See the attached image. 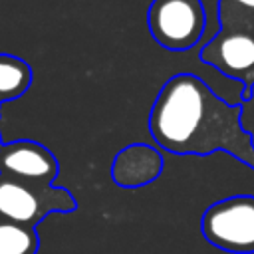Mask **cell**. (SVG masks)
<instances>
[{
  "instance_id": "6da1fadb",
  "label": "cell",
  "mask_w": 254,
  "mask_h": 254,
  "mask_svg": "<svg viewBox=\"0 0 254 254\" xmlns=\"http://www.w3.org/2000/svg\"><path fill=\"white\" fill-rule=\"evenodd\" d=\"M240 117V103L224 101L194 73H177L155 97L149 131L169 153L206 157L222 151L254 169V139Z\"/></svg>"
},
{
  "instance_id": "7a4b0ae2",
  "label": "cell",
  "mask_w": 254,
  "mask_h": 254,
  "mask_svg": "<svg viewBox=\"0 0 254 254\" xmlns=\"http://www.w3.org/2000/svg\"><path fill=\"white\" fill-rule=\"evenodd\" d=\"M200 60L242 83V99L254 89V24L220 22V30L200 50Z\"/></svg>"
},
{
  "instance_id": "3957f363",
  "label": "cell",
  "mask_w": 254,
  "mask_h": 254,
  "mask_svg": "<svg viewBox=\"0 0 254 254\" xmlns=\"http://www.w3.org/2000/svg\"><path fill=\"white\" fill-rule=\"evenodd\" d=\"M204 238L230 254H254V196L236 194L210 204L200 220Z\"/></svg>"
},
{
  "instance_id": "277c9868",
  "label": "cell",
  "mask_w": 254,
  "mask_h": 254,
  "mask_svg": "<svg viewBox=\"0 0 254 254\" xmlns=\"http://www.w3.org/2000/svg\"><path fill=\"white\" fill-rule=\"evenodd\" d=\"M153 40L171 52H185L198 44L206 28L202 0H153L147 12Z\"/></svg>"
},
{
  "instance_id": "5b68a950",
  "label": "cell",
  "mask_w": 254,
  "mask_h": 254,
  "mask_svg": "<svg viewBox=\"0 0 254 254\" xmlns=\"http://www.w3.org/2000/svg\"><path fill=\"white\" fill-rule=\"evenodd\" d=\"M75 206L65 189L50 185L24 183L0 175V218L34 226L42 216L54 210H71Z\"/></svg>"
},
{
  "instance_id": "8992f818",
  "label": "cell",
  "mask_w": 254,
  "mask_h": 254,
  "mask_svg": "<svg viewBox=\"0 0 254 254\" xmlns=\"http://www.w3.org/2000/svg\"><path fill=\"white\" fill-rule=\"evenodd\" d=\"M0 175L24 183L50 185L58 175V163L46 147L34 141H14L0 147Z\"/></svg>"
},
{
  "instance_id": "52a82bcc",
  "label": "cell",
  "mask_w": 254,
  "mask_h": 254,
  "mask_svg": "<svg viewBox=\"0 0 254 254\" xmlns=\"http://www.w3.org/2000/svg\"><path fill=\"white\" fill-rule=\"evenodd\" d=\"M161 169H163V159L153 147L129 145L117 153L111 167V177L119 187L135 189L155 181Z\"/></svg>"
},
{
  "instance_id": "ba28073f",
  "label": "cell",
  "mask_w": 254,
  "mask_h": 254,
  "mask_svg": "<svg viewBox=\"0 0 254 254\" xmlns=\"http://www.w3.org/2000/svg\"><path fill=\"white\" fill-rule=\"evenodd\" d=\"M32 83L30 65L12 54H0V103L18 99Z\"/></svg>"
},
{
  "instance_id": "9c48e42d",
  "label": "cell",
  "mask_w": 254,
  "mask_h": 254,
  "mask_svg": "<svg viewBox=\"0 0 254 254\" xmlns=\"http://www.w3.org/2000/svg\"><path fill=\"white\" fill-rule=\"evenodd\" d=\"M38 234L32 226L0 218V254H36Z\"/></svg>"
},
{
  "instance_id": "30bf717a",
  "label": "cell",
  "mask_w": 254,
  "mask_h": 254,
  "mask_svg": "<svg viewBox=\"0 0 254 254\" xmlns=\"http://www.w3.org/2000/svg\"><path fill=\"white\" fill-rule=\"evenodd\" d=\"M254 24V0H218V22Z\"/></svg>"
},
{
  "instance_id": "8fae6325",
  "label": "cell",
  "mask_w": 254,
  "mask_h": 254,
  "mask_svg": "<svg viewBox=\"0 0 254 254\" xmlns=\"http://www.w3.org/2000/svg\"><path fill=\"white\" fill-rule=\"evenodd\" d=\"M0 147H2V141H0Z\"/></svg>"
}]
</instances>
